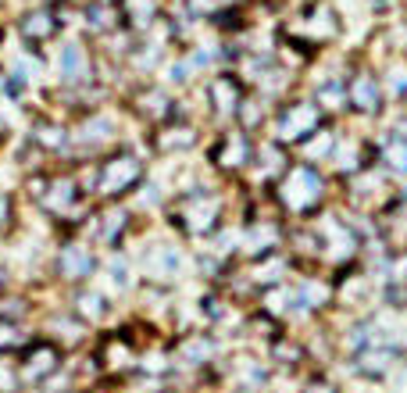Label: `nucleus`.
Returning <instances> with one entry per match:
<instances>
[{"label":"nucleus","instance_id":"nucleus-1","mask_svg":"<svg viewBox=\"0 0 407 393\" xmlns=\"http://www.w3.org/2000/svg\"><path fill=\"white\" fill-rule=\"evenodd\" d=\"M50 29H54L50 15H29V22H25V33H29V36H36V40L50 36Z\"/></svg>","mask_w":407,"mask_h":393},{"label":"nucleus","instance_id":"nucleus-2","mask_svg":"<svg viewBox=\"0 0 407 393\" xmlns=\"http://www.w3.org/2000/svg\"><path fill=\"white\" fill-rule=\"evenodd\" d=\"M121 11L129 15V18H136V22H143V15H147V22H150L154 4H150V0H121Z\"/></svg>","mask_w":407,"mask_h":393},{"label":"nucleus","instance_id":"nucleus-3","mask_svg":"<svg viewBox=\"0 0 407 393\" xmlns=\"http://www.w3.org/2000/svg\"><path fill=\"white\" fill-rule=\"evenodd\" d=\"M354 97H357V104H361V107H375V104H371V97L379 101V89H375V82H371V79H361V82L354 86Z\"/></svg>","mask_w":407,"mask_h":393}]
</instances>
